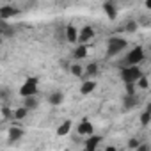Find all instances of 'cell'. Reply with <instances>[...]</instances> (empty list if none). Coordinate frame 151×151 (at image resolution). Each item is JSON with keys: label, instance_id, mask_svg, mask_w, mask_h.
Returning a JSON list of instances; mask_svg holds the SVG:
<instances>
[{"label": "cell", "instance_id": "1", "mask_svg": "<svg viewBox=\"0 0 151 151\" xmlns=\"http://www.w3.org/2000/svg\"><path fill=\"white\" fill-rule=\"evenodd\" d=\"M126 46H128V41H126L124 37L114 36V37H110L109 43H107V55H109V57H114V55H117L119 52H123Z\"/></svg>", "mask_w": 151, "mask_h": 151}, {"label": "cell", "instance_id": "2", "mask_svg": "<svg viewBox=\"0 0 151 151\" xmlns=\"http://www.w3.org/2000/svg\"><path fill=\"white\" fill-rule=\"evenodd\" d=\"M140 77H142V71H140L139 66H124L121 69V80L124 84H128V82H133L135 84Z\"/></svg>", "mask_w": 151, "mask_h": 151}, {"label": "cell", "instance_id": "3", "mask_svg": "<svg viewBox=\"0 0 151 151\" xmlns=\"http://www.w3.org/2000/svg\"><path fill=\"white\" fill-rule=\"evenodd\" d=\"M144 57H146L144 48H142V46H135V48H132V50L128 52L124 62H126L128 66H139V64L144 60Z\"/></svg>", "mask_w": 151, "mask_h": 151}, {"label": "cell", "instance_id": "4", "mask_svg": "<svg viewBox=\"0 0 151 151\" xmlns=\"http://www.w3.org/2000/svg\"><path fill=\"white\" fill-rule=\"evenodd\" d=\"M20 94L25 98V96H34V94H37V78H34V77H30V78H27L25 82H23V86L20 87Z\"/></svg>", "mask_w": 151, "mask_h": 151}, {"label": "cell", "instance_id": "5", "mask_svg": "<svg viewBox=\"0 0 151 151\" xmlns=\"http://www.w3.org/2000/svg\"><path fill=\"white\" fill-rule=\"evenodd\" d=\"M94 37V29L93 27H84V29H80V32H78V37H77V41L80 43V45H86V43H89L91 39Z\"/></svg>", "mask_w": 151, "mask_h": 151}, {"label": "cell", "instance_id": "6", "mask_svg": "<svg viewBox=\"0 0 151 151\" xmlns=\"http://www.w3.org/2000/svg\"><path fill=\"white\" fill-rule=\"evenodd\" d=\"M137 105H139V98H137V94H124V96H123V110H124V112L135 109Z\"/></svg>", "mask_w": 151, "mask_h": 151}, {"label": "cell", "instance_id": "7", "mask_svg": "<svg viewBox=\"0 0 151 151\" xmlns=\"http://www.w3.org/2000/svg\"><path fill=\"white\" fill-rule=\"evenodd\" d=\"M18 14H20V9H16L14 6H2L0 7V18L2 20H11Z\"/></svg>", "mask_w": 151, "mask_h": 151}, {"label": "cell", "instance_id": "8", "mask_svg": "<svg viewBox=\"0 0 151 151\" xmlns=\"http://www.w3.org/2000/svg\"><path fill=\"white\" fill-rule=\"evenodd\" d=\"M77 37H78V30L75 25H66L64 27V39L68 43H77Z\"/></svg>", "mask_w": 151, "mask_h": 151}, {"label": "cell", "instance_id": "9", "mask_svg": "<svg viewBox=\"0 0 151 151\" xmlns=\"http://www.w3.org/2000/svg\"><path fill=\"white\" fill-rule=\"evenodd\" d=\"M94 133V128L93 124L87 121V119H82L78 123V135H93Z\"/></svg>", "mask_w": 151, "mask_h": 151}, {"label": "cell", "instance_id": "10", "mask_svg": "<svg viewBox=\"0 0 151 151\" xmlns=\"http://www.w3.org/2000/svg\"><path fill=\"white\" fill-rule=\"evenodd\" d=\"M23 135H25V130L23 128H20V126H11L9 128V142H16Z\"/></svg>", "mask_w": 151, "mask_h": 151}, {"label": "cell", "instance_id": "11", "mask_svg": "<svg viewBox=\"0 0 151 151\" xmlns=\"http://www.w3.org/2000/svg\"><path fill=\"white\" fill-rule=\"evenodd\" d=\"M0 34H2V37L14 36V29L7 23V20H2V18H0Z\"/></svg>", "mask_w": 151, "mask_h": 151}, {"label": "cell", "instance_id": "12", "mask_svg": "<svg viewBox=\"0 0 151 151\" xmlns=\"http://www.w3.org/2000/svg\"><path fill=\"white\" fill-rule=\"evenodd\" d=\"M37 105H39V100H37L36 94H34V96H25V98H23V107H25L27 110H34V109H37Z\"/></svg>", "mask_w": 151, "mask_h": 151}, {"label": "cell", "instance_id": "13", "mask_svg": "<svg viewBox=\"0 0 151 151\" xmlns=\"http://www.w3.org/2000/svg\"><path fill=\"white\" fill-rule=\"evenodd\" d=\"M100 142H101V137L94 135V137H89V139L84 142V147H86L87 151H94V149L100 146Z\"/></svg>", "mask_w": 151, "mask_h": 151}, {"label": "cell", "instance_id": "14", "mask_svg": "<svg viewBox=\"0 0 151 151\" xmlns=\"http://www.w3.org/2000/svg\"><path fill=\"white\" fill-rule=\"evenodd\" d=\"M103 11H105V14L109 16V20H116V18H117V9H116V6H114L112 2H105V4H103Z\"/></svg>", "mask_w": 151, "mask_h": 151}, {"label": "cell", "instance_id": "15", "mask_svg": "<svg viewBox=\"0 0 151 151\" xmlns=\"http://www.w3.org/2000/svg\"><path fill=\"white\" fill-rule=\"evenodd\" d=\"M94 89H96V82H94V80H84V84H82V87H80V94L87 96V94H91Z\"/></svg>", "mask_w": 151, "mask_h": 151}, {"label": "cell", "instance_id": "16", "mask_svg": "<svg viewBox=\"0 0 151 151\" xmlns=\"http://www.w3.org/2000/svg\"><path fill=\"white\" fill-rule=\"evenodd\" d=\"M64 101V94L60 93V91H55V93H52L50 96H48V103L50 105H60Z\"/></svg>", "mask_w": 151, "mask_h": 151}, {"label": "cell", "instance_id": "17", "mask_svg": "<svg viewBox=\"0 0 151 151\" xmlns=\"http://www.w3.org/2000/svg\"><path fill=\"white\" fill-rule=\"evenodd\" d=\"M69 132H71V121H69V119H66V121H64V123H60V126L57 128V135H59V137H66Z\"/></svg>", "mask_w": 151, "mask_h": 151}, {"label": "cell", "instance_id": "18", "mask_svg": "<svg viewBox=\"0 0 151 151\" xmlns=\"http://www.w3.org/2000/svg\"><path fill=\"white\" fill-rule=\"evenodd\" d=\"M73 57L77 59V60L86 59V57H87V45H80V46H77V48H75V52H73Z\"/></svg>", "mask_w": 151, "mask_h": 151}, {"label": "cell", "instance_id": "19", "mask_svg": "<svg viewBox=\"0 0 151 151\" xmlns=\"http://www.w3.org/2000/svg\"><path fill=\"white\" fill-rule=\"evenodd\" d=\"M69 71H71L73 77H77V78H82L84 77V66H80V64H71L69 66Z\"/></svg>", "mask_w": 151, "mask_h": 151}, {"label": "cell", "instance_id": "20", "mask_svg": "<svg viewBox=\"0 0 151 151\" xmlns=\"http://www.w3.org/2000/svg\"><path fill=\"white\" fill-rule=\"evenodd\" d=\"M84 75H87V77H96L98 75V64L96 62H91L84 68Z\"/></svg>", "mask_w": 151, "mask_h": 151}, {"label": "cell", "instance_id": "21", "mask_svg": "<svg viewBox=\"0 0 151 151\" xmlns=\"http://www.w3.org/2000/svg\"><path fill=\"white\" fill-rule=\"evenodd\" d=\"M151 121V107H146V110L140 114V124L142 126H147Z\"/></svg>", "mask_w": 151, "mask_h": 151}, {"label": "cell", "instance_id": "22", "mask_svg": "<svg viewBox=\"0 0 151 151\" xmlns=\"http://www.w3.org/2000/svg\"><path fill=\"white\" fill-rule=\"evenodd\" d=\"M27 114H29V110H27L25 107H20V109H16V110L13 112V117H14L16 121H22V119L27 117Z\"/></svg>", "mask_w": 151, "mask_h": 151}, {"label": "cell", "instance_id": "23", "mask_svg": "<svg viewBox=\"0 0 151 151\" xmlns=\"http://www.w3.org/2000/svg\"><path fill=\"white\" fill-rule=\"evenodd\" d=\"M137 27H139V23H137L135 20H128L126 25H124V30H126L128 34H133V32H137Z\"/></svg>", "mask_w": 151, "mask_h": 151}, {"label": "cell", "instance_id": "24", "mask_svg": "<svg viewBox=\"0 0 151 151\" xmlns=\"http://www.w3.org/2000/svg\"><path fill=\"white\" fill-rule=\"evenodd\" d=\"M135 86H139L140 89H147V87H149V82H147V77H146V75H144V73H142V77H140V78H139V80L135 82Z\"/></svg>", "mask_w": 151, "mask_h": 151}, {"label": "cell", "instance_id": "25", "mask_svg": "<svg viewBox=\"0 0 151 151\" xmlns=\"http://www.w3.org/2000/svg\"><path fill=\"white\" fill-rule=\"evenodd\" d=\"M126 94H135V84L133 82L126 84Z\"/></svg>", "mask_w": 151, "mask_h": 151}, {"label": "cell", "instance_id": "26", "mask_svg": "<svg viewBox=\"0 0 151 151\" xmlns=\"http://www.w3.org/2000/svg\"><path fill=\"white\" fill-rule=\"evenodd\" d=\"M2 116H4L6 119H9V117H13V112L9 110V107H4V109H2Z\"/></svg>", "mask_w": 151, "mask_h": 151}, {"label": "cell", "instance_id": "27", "mask_svg": "<svg viewBox=\"0 0 151 151\" xmlns=\"http://www.w3.org/2000/svg\"><path fill=\"white\" fill-rule=\"evenodd\" d=\"M137 146H139V140H137V139H130V140H128V147H130V149H135Z\"/></svg>", "mask_w": 151, "mask_h": 151}, {"label": "cell", "instance_id": "28", "mask_svg": "<svg viewBox=\"0 0 151 151\" xmlns=\"http://www.w3.org/2000/svg\"><path fill=\"white\" fill-rule=\"evenodd\" d=\"M135 149H137V151H147V149H149V146H147V144H139Z\"/></svg>", "mask_w": 151, "mask_h": 151}, {"label": "cell", "instance_id": "29", "mask_svg": "<svg viewBox=\"0 0 151 151\" xmlns=\"http://www.w3.org/2000/svg\"><path fill=\"white\" fill-rule=\"evenodd\" d=\"M151 6V0H146V7H149Z\"/></svg>", "mask_w": 151, "mask_h": 151}, {"label": "cell", "instance_id": "30", "mask_svg": "<svg viewBox=\"0 0 151 151\" xmlns=\"http://www.w3.org/2000/svg\"><path fill=\"white\" fill-rule=\"evenodd\" d=\"M2 41H4V39H2V34H0V45H2Z\"/></svg>", "mask_w": 151, "mask_h": 151}, {"label": "cell", "instance_id": "31", "mask_svg": "<svg viewBox=\"0 0 151 151\" xmlns=\"http://www.w3.org/2000/svg\"><path fill=\"white\" fill-rule=\"evenodd\" d=\"M0 98H2V94H0Z\"/></svg>", "mask_w": 151, "mask_h": 151}]
</instances>
